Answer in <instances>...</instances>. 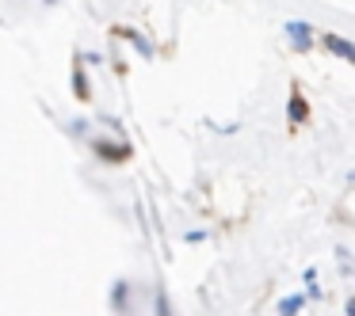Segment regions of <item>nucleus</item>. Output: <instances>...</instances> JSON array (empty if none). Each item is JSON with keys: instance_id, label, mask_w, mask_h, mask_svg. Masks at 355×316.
<instances>
[{"instance_id": "1", "label": "nucleus", "mask_w": 355, "mask_h": 316, "mask_svg": "<svg viewBox=\"0 0 355 316\" xmlns=\"http://www.w3.org/2000/svg\"><path fill=\"white\" fill-rule=\"evenodd\" d=\"M283 35L291 39V46H294V54H309V50L317 46V31L306 24V19H286V27H283Z\"/></svg>"}, {"instance_id": "2", "label": "nucleus", "mask_w": 355, "mask_h": 316, "mask_svg": "<svg viewBox=\"0 0 355 316\" xmlns=\"http://www.w3.org/2000/svg\"><path fill=\"white\" fill-rule=\"evenodd\" d=\"M317 46H324L329 54H336L340 62H355V46L347 39H340V35H332V31H317Z\"/></svg>"}, {"instance_id": "3", "label": "nucleus", "mask_w": 355, "mask_h": 316, "mask_svg": "<svg viewBox=\"0 0 355 316\" xmlns=\"http://www.w3.org/2000/svg\"><path fill=\"white\" fill-rule=\"evenodd\" d=\"M130 305H134V282L119 278V282L111 286V308H115L119 316H130Z\"/></svg>"}, {"instance_id": "4", "label": "nucleus", "mask_w": 355, "mask_h": 316, "mask_svg": "<svg viewBox=\"0 0 355 316\" xmlns=\"http://www.w3.org/2000/svg\"><path fill=\"white\" fill-rule=\"evenodd\" d=\"M286 118H291V122H306L309 118V107H306V100H302L298 88H294L291 100H286Z\"/></svg>"}, {"instance_id": "5", "label": "nucleus", "mask_w": 355, "mask_h": 316, "mask_svg": "<svg viewBox=\"0 0 355 316\" xmlns=\"http://www.w3.org/2000/svg\"><path fill=\"white\" fill-rule=\"evenodd\" d=\"M302 308H306V297L302 293H286V297H279L275 313L279 316H302Z\"/></svg>"}, {"instance_id": "6", "label": "nucleus", "mask_w": 355, "mask_h": 316, "mask_svg": "<svg viewBox=\"0 0 355 316\" xmlns=\"http://www.w3.org/2000/svg\"><path fill=\"white\" fill-rule=\"evenodd\" d=\"M119 35H123V39H130L134 46H138V54H141V57H153V54H157V50H153V42H149L146 35H138L134 27H119Z\"/></svg>"}, {"instance_id": "7", "label": "nucleus", "mask_w": 355, "mask_h": 316, "mask_svg": "<svg viewBox=\"0 0 355 316\" xmlns=\"http://www.w3.org/2000/svg\"><path fill=\"white\" fill-rule=\"evenodd\" d=\"M65 130H69L73 138H88V133H92V126H88V118H73V122L65 126Z\"/></svg>"}, {"instance_id": "8", "label": "nucleus", "mask_w": 355, "mask_h": 316, "mask_svg": "<svg viewBox=\"0 0 355 316\" xmlns=\"http://www.w3.org/2000/svg\"><path fill=\"white\" fill-rule=\"evenodd\" d=\"M336 259H340V275L352 278V252H347V248H336Z\"/></svg>"}, {"instance_id": "9", "label": "nucleus", "mask_w": 355, "mask_h": 316, "mask_svg": "<svg viewBox=\"0 0 355 316\" xmlns=\"http://www.w3.org/2000/svg\"><path fill=\"white\" fill-rule=\"evenodd\" d=\"M207 236H210L207 229H187V232H184V244H202Z\"/></svg>"}, {"instance_id": "10", "label": "nucleus", "mask_w": 355, "mask_h": 316, "mask_svg": "<svg viewBox=\"0 0 355 316\" xmlns=\"http://www.w3.org/2000/svg\"><path fill=\"white\" fill-rule=\"evenodd\" d=\"M73 92H77L80 100H88V77H85V73H77V80H73Z\"/></svg>"}, {"instance_id": "11", "label": "nucleus", "mask_w": 355, "mask_h": 316, "mask_svg": "<svg viewBox=\"0 0 355 316\" xmlns=\"http://www.w3.org/2000/svg\"><path fill=\"white\" fill-rule=\"evenodd\" d=\"M42 4H54V0H42Z\"/></svg>"}]
</instances>
